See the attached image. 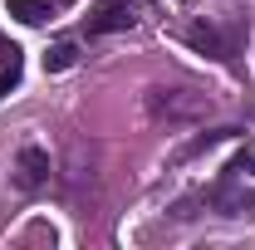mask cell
I'll return each mask as SVG.
<instances>
[{
	"mask_svg": "<svg viewBox=\"0 0 255 250\" xmlns=\"http://www.w3.org/2000/svg\"><path fill=\"white\" fill-rule=\"evenodd\" d=\"M147 113L162 123H196L211 113V94L196 89H147Z\"/></svg>",
	"mask_w": 255,
	"mask_h": 250,
	"instance_id": "6da1fadb",
	"label": "cell"
},
{
	"mask_svg": "<svg viewBox=\"0 0 255 250\" xmlns=\"http://www.w3.org/2000/svg\"><path fill=\"white\" fill-rule=\"evenodd\" d=\"M206 211H216V216H246L255 201H251V191H241L236 187V177L226 172V182H216V187H206L201 196H196Z\"/></svg>",
	"mask_w": 255,
	"mask_h": 250,
	"instance_id": "7a4b0ae2",
	"label": "cell"
},
{
	"mask_svg": "<svg viewBox=\"0 0 255 250\" xmlns=\"http://www.w3.org/2000/svg\"><path fill=\"white\" fill-rule=\"evenodd\" d=\"M132 25H137V10L128 0H103V5H94L84 15V30L89 34H118V30H132Z\"/></svg>",
	"mask_w": 255,
	"mask_h": 250,
	"instance_id": "3957f363",
	"label": "cell"
},
{
	"mask_svg": "<svg viewBox=\"0 0 255 250\" xmlns=\"http://www.w3.org/2000/svg\"><path fill=\"white\" fill-rule=\"evenodd\" d=\"M15 182L25 191H39L44 182H49V152L44 147H20V157H15Z\"/></svg>",
	"mask_w": 255,
	"mask_h": 250,
	"instance_id": "277c9868",
	"label": "cell"
},
{
	"mask_svg": "<svg viewBox=\"0 0 255 250\" xmlns=\"http://www.w3.org/2000/svg\"><path fill=\"white\" fill-rule=\"evenodd\" d=\"M187 44H191V49H201V54H211V59H231V44H226L221 30H216V25H206V20L187 25Z\"/></svg>",
	"mask_w": 255,
	"mask_h": 250,
	"instance_id": "5b68a950",
	"label": "cell"
},
{
	"mask_svg": "<svg viewBox=\"0 0 255 250\" xmlns=\"http://www.w3.org/2000/svg\"><path fill=\"white\" fill-rule=\"evenodd\" d=\"M59 5H69V0H10V15L25 20V25H44Z\"/></svg>",
	"mask_w": 255,
	"mask_h": 250,
	"instance_id": "8992f818",
	"label": "cell"
},
{
	"mask_svg": "<svg viewBox=\"0 0 255 250\" xmlns=\"http://www.w3.org/2000/svg\"><path fill=\"white\" fill-rule=\"evenodd\" d=\"M74 64H79V44H69V39L44 54V69H49V74H64V69H74Z\"/></svg>",
	"mask_w": 255,
	"mask_h": 250,
	"instance_id": "52a82bcc",
	"label": "cell"
},
{
	"mask_svg": "<svg viewBox=\"0 0 255 250\" xmlns=\"http://www.w3.org/2000/svg\"><path fill=\"white\" fill-rule=\"evenodd\" d=\"M20 69H25V59H20V49L10 44V54H5V64H0V98L20 84Z\"/></svg>",
	"mask_w": 255,
	"mask_h": 250,
	"instance_id": "ba28073f",
	"label": "cell"
},
{
	"mask_svg": "<svg viewBox=\"0 0 255 250\" xmlns=\"http://www.w3.org/2000/svg\"><path fill=\"white\" fill-rule=\"evenodd\" d=\"M226 137H236V127H211V132L191 137L187 147H182V157H191V152H206V147H216V142H226Z\"/></svg>",
	"mask_w": 255,
	"mask_h": 250,
	"instance_id": "9c48e42d",
	"label": "cell"
},
{
	"mask_svg": "<svg viewBox=\"0 0 255 250\" xmlns=\"http://www.w3.org/2000/svg\"><path fill=\"white\" fill-rule=\"evenodd\" d=\"M226 172H231V177H241V172H255V142H251V147H241V152L231 157V167H226Z\"/></svg>",
	"mask_w": 255,
	"mask_h": 250,
	"instance_id": "30bf717a",
	"label": "cell"
},
{
	"mask_svg": "<svg viewBox=\"0 0 255 250\" xmlns=\"http://www.w3.org/2000/svg\"><path fill=\"white\" fill-rule=\"evenodd\" d=\"M5 49H10V44H5V34H0V54H5Z\"/></svg>",
	"mask_w": 255,
	"mask_h": 250,
	"instance_id": "8fae6325",
	"label": "cell"
}]
</instances>
